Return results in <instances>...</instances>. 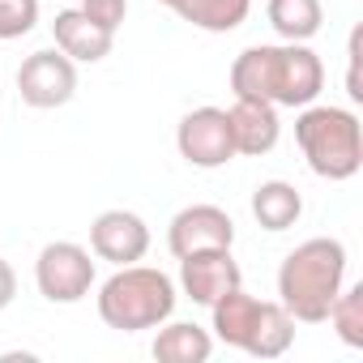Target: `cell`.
Returning a JSON list of instances; mask_svg holds the SVG:
<instances>
[{"mask_svg": "<svg viewBox=\"0 0 363 363\" xmlns=\"http://www.w3.org/2000/svg\"><path fill=\"white\" fill-rule=\"evenodd\" d=\"M235 99H261L274 107H308L325 90V65L308 43H257L231 65Z\"/></svg>", "mask_w": 363, "mask_h": 363, "instance_id": "6da1fadb", "label": "cell"}, {"mask_svg": "<svg viewBox=\"0 0 363 363\" xmlns=\"http://www.w3.org/2000/svg\"><path fill=\"white\" fill-rule=\"evenodd\" d=\"M346 282V244L333 235L303 240L278 265V303L299 325H320Z\"/></svg>", "mask_w": 363, "mask_h": 363, "instance_id": "7a4b0ae2", "label": "cell"}, {"mask_svg": "<svg viewBox=\"0 0 363 363\" xmlns=\"http://www.w3.org/2000/svg\"><path fill=\"white\" fill-rule=\"evenodd\" d=\"M175 282L154 265H116V274L99 286V316L107 329L141 333L158 329L175 312Z\"/></svg>", "mask_w": 363, "mask_h": 363, "instance_id": "3957f363", "label": "cell"}, {"mask_svg": "<svg viewBox=\"0 0 363 363\" xmlns=\"http://www.w3.org/2000/svg\"><path fill=\"white\" fill-rule=\"evenodd\" d=\"M210 312H214V337L252 354V359H278L295 342V316L282 303L252 299L244 286L214 299Z\"/></svg>", "mask_w": 363, "mask_h": 363, "instance_id": "277c9868", "label": "cell"}, {"mask_svg": "<svg viewBox=\"0 0 363 363\" xmlns=\"http://www.w3.org/2000/svg\"><path fill=\"white\" fill-rule=\"evenodd\" d=\"M295 141L312 175L333 179V184L354 179L363 167V128H359V116L346 107H316V103L299 107Z\"/></svg>", "mask_w": 363, "mask_h": 363, "instance_id": "5b68a950", "label": "cell"}, {"mask_svg": "<svg viewBox=\"0 0 363 363\" xmlns=\"http://www.w3.org/2000/svg\"><path fill=\"white\" fill-rule=\"evenodd\" d=\"M35 282L48 303H82L94 286V261L90 248L73 240H56L39 252L35 261Z\"/></svg>", "mask_w": 363, "mask_h": 363, "instance_id": "8992f818", "label": "cell"}, {"mask_svg": "<svg viewBox=\"0 0 363 363\" xmlns=\"http://www.w3.org/2000/svg\"><path fill=\"white\" fill-rule=\"evenodd\" d=\"M175 150L189 167L218 171L235 158V137H231V116L223 107H197L179 120L175 128Z\"/></svg>", "mask_w": 363, "mask_h": 363, "instance_id": "52a82bcc", "label": "cell"}, {"mask_svg": "<svg viewBox=\"0 0 363 363\" xmlns=\"http://www.w3.org/2000/svg\"><path fill=\"white\" fill-rule=\"evenodd\" d=\"M18 94L26 107L35 111H52V107H65L73 94H77V65L60 52V48H43V52H30L18 69Z\"/></svg>", "mask_w": 363, "mask_h": 363, "instance_id": "ba28073f", "label": "cell"}, {"mask_svg": "<svg viewBox=\"0 0 363 363\" xmlns=\"http://www.w3.org/2000/svg\"><path fill=\"white\" fill-rule=\"evenodd\" d=\"M179 286L184 295L201 308H210L214 299H223L227 291L244 286V274L231 257V248H201V252H189L179 257Z\"/></svg>", "mask_w": 363, "mask_h": 363, "instance_id": "9c48e42d", "label": "cell"}, {"mask_svg": "<svg viewBox=\"0 0 363 363\" xmlns=\"http://www.w3.org/2000/svg\"><path fill=\"white\" fill-rule=\"evenodd\" d=\"M90 252L111 265H133L150 252V227L133 210H103L90 223Z\"/></svg>", "mask_w": 363, "mask_h": 363, "instance_id": "30bf717a", "label": "cell"}, {"mask_svg": "<svg viewBox=\"0 0 363 363\" xmlns=\"http://www.w3.org/2000/svg\"><path fill=\"white\" fill-rule=\"evenodd\" d=\"M231 244H235V223L218 206H184L167 227V248L175 257H189L201 248H231Z\"/></svg>", "mask_w": 363, "mask_h": 363, "instance_id": "8fae6325", "label": "cell"}, {"mask_svg": "<svg viewBox=\"0 0 363 363\" xmlns=\"http://www.w3.org/2000/svg\"><path fill=\"white\" fill-rule=\"evenodd\" d=\"M231 116V137H235V154H248V158H261L278 145L282 137V120H278V107L274 103H261V99H235L227 107Z\"/></svg>", "mask_w": 363, "mask_h": 363, "instance_id": "7c38bea8", "label": "cell"}, {"mask_svg": "<svg viewBox=\"0 0 363 363\" xmlns=\"http://www.w3.org/2000/svg\"><path fill=\"white\" fill-rule=\"evenodd\" d=\"M52 35H56V48H60L73 65H99V60L111 56V43H116V35L103 30V26H94L82 9H65V13H56Z\"/></svg>", "mask_w": 363, "mask_h": 363, "instance_id": "4fadbf2b", "label": "cell"}, {"mask_svg": "<svg viewBox=\"0 0 363 363\" xmlns=\"http://www.w3.org/2000/svg\"><path fill=\"white\" fill-rule=\"evenodd\" d=\"M150 350L158 363H206L214 354V337L193 320H162Z\"/></svg>", "mask_w": 363, "mask_h": 363, "instance_id": "5bb4252c", "label": "cell"}, {"mask_svg": "<svg viewBox=\"0 0 363 363\" xmlns=\"http://www.w3.org/2000/svg\"><path fill=\"white\" fill-rule=\"evenodd\" d=\"M167 5L175 18H184L189 26L197 30H210V35H231L244 26L252 0H158Z\"/></svg>", "mask_w": 363, "mask_h": 363, "instance_id": "9a60e30c", "label": "cell"}, {"mask_svg": "<svg viewBox=\"0 0 363 363\" xmlns=\"http://www.w3.org/2000/svg\"><path fill=\"white\" fill-rule=\"evenodd\" d=\"M303 214V197L295 184H286V179H265V184H257L252 193V218L265 227V231H286L295 227Z\"/></svg>", "mask_w": 363, "mask_h": 363, "instance_id": "2e32d148", "label": "cell"}, {"mask_svg": "<svg viewBox=\"0 0 363 363\" xmlns=\"http://www.w3.org/2000/svg\"><path fill=\"white\" fill-rule=\"evenodd\" d=\"M265 13H269V26L278 30L282 43H308L325 22L320 0H269Z\"/></svg>", "mask_w": 363, "mask_h": 363, "instance_id": "e0dca14e", "label": "cell"}, {"mask_svg": "<svg viewBox=\"0 0 363 363\" xmlns=\"http://www.w3.org/2000/svg\"><path fill=\"white\" fill-rule=\"evenodd\" d=\"M325 320L333 325V333L342 337V346L350 350H363V282H342V291L333 295Z\"/></svg>", "mask_w": 363, "mask_h": 363, "instance_id": "ac0fdd59", "label": "cell"}, {"mask_svg": "<svg viewBox=\"0 0 363 363\" xmlns=\"http://www.w3.org/2000/svg\"><path fill=\"white\" fill-rule=\"evenodd\" d=\"M39 22V0H0V39H22Z\"/></svg>", "mask_w": 363, "mask_h": 363, "instance_id": "d6986e66", "label": "cell"}, {"mask_svg": "<svg viewBox=\"0 0 363 363\" xmlns=\"http://www.w3.org/2000/svg\"><path fill=\"white\" fill-rule=\"evenodd\" d=\"M94 26H103V30H120L124 26V18H128V0H82V5H77Z\"/></svg>", "mask_w": 363, "mask_h": 363, "instance_id": "ffe728a7", "label": "cell"}, {"mask_svg": "<svg viewBox=\"0 0 363 363\" xmlns=\"http://www.w3.org/2000/svg\"><path fill=\"white\" fill-rule=\"evenodd\" d=\"M359 39H363V30H354L350 48H346V94L354 103H363V86H359Z\"/></svg>", "mask_w": 363, "mask_h": 363, "instance_id": "44dd1931", "label": "cell"}, {"mask_svg": "<svg viewBox=\"0 0 363 363\" xmlns=\"http://www.w3.org/2000/svg\"><path fill=\"white\" fill-rule=\"evenodd\" d=\"M13 299H18V274H13V265L5 257H0V312H5Z\"/></svg>", "mask_w": 363, "mask_h": 363, "instance_id": "7402d4cb", "label": "cell"}]
</instances>
